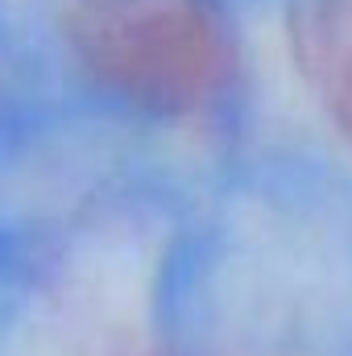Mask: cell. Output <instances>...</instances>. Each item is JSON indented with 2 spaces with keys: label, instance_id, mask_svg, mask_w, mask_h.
Segmentation results:
<instances>
[{
  "label": "cell",
  "instance_id": "cell-1",
  "mask_svg": "<svg viewBox=\"0 0 352 356\" xmlns=\"http://www.w3.org/2000/svg\"><path fill=\"white\" fill-rule=\"evenodd\" d=\"M63 25L91 79L162 116L203 112L232 79L220 0H67Z\"/></svg>",
  "mask_w": 352,
  "mask_h": 356
},
{
  "label": "cell",
  "instance_id": "cell-2",
  "mask_svg": "<svg viewBox=\"0 0 352 356\" xmlns=\"http://www.w3.org/2000/svg\"><path fill=\"white\" fill-rule=\"evenodd\" d=\"M290 50L319 108L352 141V0H294Z\"/></svg>",
  "mask_w": 352,
  "mask_h": 356
}]
</instances>
